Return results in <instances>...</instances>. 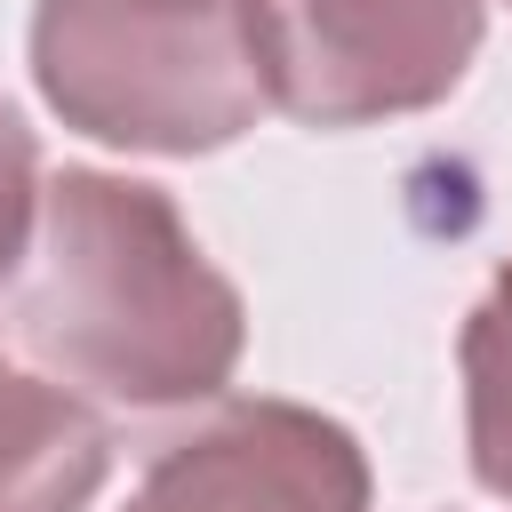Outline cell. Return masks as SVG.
<instances>
[{"mask_svg":"<svg viewBox=\"0 0 512 512\" xmlns=\"http://www.w3.org/2000/svg\"><path fill=\"white\" fill-rule=\"evenodd\" d=\"M16 336L64 392L80 384L112 408H192L232 384L248 312L160 184L64 168L40 192Z\"/></svg>","mask_w":512,"mask_h":512,"instance_id":"obj_1","label":"cell"},{"mask_svg":"<svg viewBox=\"0 0 512 512\" xmlns=\"http://www.w3.org/2000/svg\"><path fill=\"white\" fill-rule=\"evenodd\" d=\"M48 112L120 152H224L272 112L256 0H32Z\"/></svg>","mask_w":512,"mask_h":512,"instance_id":"obj_2","label":"cell"},{"mask_svg":"<svg viewBox=\"0 0 512 512\" xmlns=\"http://www.w3.org/2000/svg\"><path fill=\"white\" fill-rule=\"evenodd\" d=\"M264 88L304 128L432 112L480 56V0H256Z\"/></svg>","mask_w":512,"mask_h":512,"instance_id":"obj_3","label":"cell"},{"mask_svg":"<svg viewBox=\"0 0 512 512\" xmlns=\"http://www.w3.org/2000/svg\"><path fill=\"white\" fill-rule=\"evenodd\" d=\"M368 448L304 400H224L168 440L120 512H368Z\"/></svg>","mask_w":512,"mask_h":512,"instance_id":"obj_4","label":"cell"},{"mask_svg":"<svg viewBox=\"0 0 512 512\" xmlns=\"http://www.w3.org/2000/svg\"><path fill=\"white\" fill-rule=\"evenodd\" d=\"M112 472L104 416L56 376L0 360V512H88Z\"/></svg>","mask_w":512,"mask_h":512,"instance_id":"obj_5","label":"cell"},{"mask_svg":"<svg viewBox=\"0 0 512 512\" xmlns=\"http://www.w3.org/2000/svg\"><path fill=\"white\" fill-rule=\"evenodd\" d=\"M456 360H464V448H472V480L512 504V264H496L488 296L464 312Z\"/></svg>","mask_w":512,"mask_h":512,"instance_id":"obj_6","label":"cell"},{"mask_svg":"<svg viewBox=\"0 0 512 512\" xmlns=\"http://www.w3.org/2000/svg\"><path fill=\"white\" fill-rule=\"evenodd\" d=\"M32 200H40V144H32V128H24V112L0 96V280L24 272Z\"/></svg>","mask_w":512,"mask_h":512,"instance_id":"obj_7","label":"cell"}]
</instances>
